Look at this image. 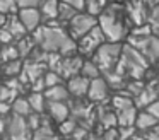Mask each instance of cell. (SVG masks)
<instances>
[{
    "label": "cell",
    "mask_w": 159,
    "mask_h": 140,
    "mask_svg": "<svg viewBox=\"0 0 159 140\" xmlns=\"http://www.w3.org/2000/svg\"><path fill=\"white\" fill-rule=\"evenodd\" d=\"M16 48H17V55H19V58L21 60H26V58L31 55V51L36 48V43H34V39H33L31 36H22L21 39H17L16 41Z\"/></svg>",
    "instance_id": "d6986e66"
},
{
    "label": "cell",
    "mask_w": 159,
    "mask_h": 140,
    "mask_svg": "<svg viewBox=\"0 0 159 140\" xmlns=\"http://www.w3.org/2000/svg\"><path fill=\"white\" fill-rule=\"evenodd\" d=\"M79 75L86 77L87 80H93V79L101 77V72H99L98 65L94 63L93 60H82V65H80V72H79Z\"/></svg>",
    "instance_id": "d4e9b609"
},
{
    "label": "cell",
    "mask_w": 159,
    "mask_h": 140,
    "mask_svg": "<svg viewBox=\"0 0 159 140\" xmlns=\"http://www.w3.org/2000/svg\"><path fill=\"white\" fill-rule=\"evenodd\" d=\"M63 2H65L67 5H70L72 9H75L77 12H80V10H84V2H86V0H63Z\"/></svg>",
    "instance_id": "f35d334b"
},
{
    "label": "cell",
    "mask_w": 159,
    "mask_h": 140,
    "mask_svg": "<svg viewBox=\"0 0 159 140\" xmlns=\"http://www.w3.org/2000/svg\"><path fill=\"white\" fill-rule=\"evenodd\" d=\"M77 128V121L70 116V118L63 120L62 123H58V135H63V137H70L72 135V132Z\"/></svg>",
    "instance_id": "4dcf8cb0"
},
{
    "label": "cell",
    "mask_w": 159,
    "mask_h": 140,
    "mask_svg": "<svg viewBox=\"0 0 159 140\" xmlns=\"http://www.w3.org/2000/svg\"><path fill=\"white\" fill-rule=\"evenodd\" d=\"M22 70V60L17 58V60H11V61H5V63L0 65V74L5 75L7 79L11 77H17Z\"/></svg>",
    "instance_id": "603a6c76"
},
{
    "label": "cell",
    "mask_w": 159,
    "mask_h": 140,
    "mask_svg": "<svg viewBox=\"0 0 159 140\" xmlns=\"http://www.w3.org/2000/svg\"><path fill=\"white\" fill-rule=\"evenodd\" d=\"M142 137H144V140H159L157 128H151V130H147V132H142Z\"/></svg>",
    "instance_id": "74e56055"
},
{
    "label": "cell",
    "mask_w": 159,
    "mask_h": 140,
    "mask_svg": "<svg viewBox=\"0 0 159 140\" xmlns=\"http://www.w3.org/2000/svg\"><path fill=\"white\" fill-rule=\"evenodd\" d=\"M134 106V101H132V97H128V96L125 94H116L111 97V108H113V111H121V109H127V108H132Z\"/></svg>",
    "instance_id": "f546056e"
},
{
    "label": "cell",
    "mask_w": 159,
    "mask_h": 140,
    "mask_svg": "<svg viewBox=\"0 0 159 140\" xmlns=\"http://www.w3.org/2000/svg\"><path fill=\"white\" fill-rule=\"evenodd\" d=\"M134 106L139 109H144L147 104H151L152 101H157V80H149L144 82V89L135 96L134 99Z\"/></svg>",
    "instance_id": "9c48e42d"
},
{
    "label": "cell",
    "mask_w": 159,
    "mask_h": 140,
    "mask_svg": "<svg viewBox=\"0 0 159 140\" xmlns=\"http://www.w3.org/2000/svg\"><path fill=\"white\" fill-rule=\"evenodd\" d=\"M19 55H17V48L16 44H0V65L5 63V61H11V60H17Z\"/></svg>",
    "instance_id": "f1b7e54d"
},
{
    "label": "cell",
    "mask_w": 159,
    "mask_h": 140,
    "mask_svg": "<svg viewBox=\"0 0 159 140\" xmlns=\"http://www.w3.org/2000/svg\"><path fill=\"white\" fill-rule=\"evenodd\" d=\"M86 96L93 102H104L110 96V87H108V84L104 82L103 77L93 79V80H89V89H87Z\"/></svg>",
    "instance_id": "30bf717a"
},
{
    "label": "cell",
    "mask_w": 159,
    "mask_h": 140,
    "mask_svg": "<svg viewBox=\"0 0 159 140\" xmlns=\"http://www.w3.org/2000/svg\"><path fill=\"white\" fill-rule=\"evenodd\" d=\"M26 99H28L29 108H31L33 113H38V115L45 113L46 99H45V96H43V92H31L29 96H26Z\"/></svg>",
    "instance_id": "7402d4cb"
},
{
    "label": "cell",
    "mask_w": 159,
    "mask_h": 140,
    "mask_svg": "<svg viewBox=\"0 0 159 140\" xmlns=\"http://www.w3.org/2000/svg\"><path fill=\"white\" fill-rule=\"evenodd\" d=\"M11 115V104L0 101V116H9Z\"/></svg>",
    "instance_id": "ab89813d"
},
{
    "label": "cell",
    "mask_w": 159,
    "mask_h": 140,
    "mask_svg": "<svg viewBox=\"0 0 159 140\" xmlns=\"http://www.w3.org/2000/svg\"><path fill=\"white\" fill-rule=\"evenodd\" d=\"M75 43H77V53H79L80 56H93V53L103 43H106V39H104L103 33H101V29L96 24L93 29L87 31V33L84 34L80 39H77Z\"/></svg>",
    "instance_id": "5b68a950"
},
{
    "label": "cell",
    "mask_w": 159,
    "mask_h": 140,
    "mask_svg": "<svg viewBox=\"0 0 159 140\" xmlns=\"http://www.w3.org/2000/svg\"><path fill=\"white\" fill-rule=\"evenodd\" d=\"M82 60L84 58L80 55H70V56H62L58 63V68H57V74L60 75L62 79H72L75 75H79L80 72V65H82Z\"/></svg>",
    "instance_id": "ba28073f"
},
{
    "label": "cell",
    "mask_w": 159,
    "mask_h": 140,
    "mask_svg": "<svg viewBox=\"0 0 159 140\" xmlns=\"http://www.w3.org/2000/svg\"><path fill=\"white\" fill-rule=\"evenodd\" d=\"M4 27L9 31V33H11V36L14 38V41L21 39L22 36H26V34H28V31L24 29V26L21 24V20L17 19V16H16V14H9V16L5 17Z\"/></svg>",
    "instance_id": "9a60e30c"
},
{
    "label": "cell",
    "mask_w": 159,
    "mask_h": 140,
    "mask_svg": "<svg viewBox=\"0 0 159 140\" xmlns=\"http://www.w3.org/2000/svg\"><path fill=\"white\" fill-rule=\"evenodd\" d=\"M9 3V7L12 9V12H17V0H5Z\"/></svg>",
    "instance_id": "60d3db41"
},
{
    "label": "cell",
    "mask_w": 159,
    "mask_h": 140,
    "mask_svg": "<svg viewBox=\"0 0 159 140\" xmlns=\"http://www.w3.org/2000/svg\"><path fill=\"white\" fill-rule=\"evenodd\" d=\"M11 113L12 115H17V116H22L26 118L28 115H31V108H29V102L26 99V96H17L14 101L11 102Z\"/></svg>",
    "instance_id": "ffe728a7"
},
{
    "label": "cell",
    "mask_w": 159,
    "mask_h": 140,
    "mask_svg": "<svg viewBox=\"0 0 159 140\" xmlns=\"http://www.w3.org/2000/svg\"><path fill=\"white\" fill-rule=\"evenodd\" d=\"M134 126L137 132H147L151 128H156L157 126V118L151 116L149 113H145L144 109L142 111H137V116H135V121H134Z\"/></svg>",
    "instance_id": "e0dca14e"
},
{
    "label": "cell",
    "mask_w": 159,
    "mask_h": 140,
    "mask_svg": "<svg viewBox=\"0 0 159 140\" xmlns=\"http://www.w3.org/2000/svg\"><path fill=\"white\" fill-rule=\"evenodd\" d=\"M120 51H121L120 43H108L106 41L93 53L91 60L98 65L101 74H106V72H111L115 68L118 58H120Z\"/></svg>",
    "instance_id": "3957f363"
},
{
    "label": "cell",
    "mask_w": 159,
    "mask_h": 140,
    "mask_svg": "<svg viewBox=\"0 0 159 140\" xmlns=\"http://www.w3.org/2000/svg\"><path fill=\"white\" fill-rule=\"evenodd\" d=\"M125 9L118 3L106 5V9L99 14L98 27L101 29L104 39L108 43H120L127 36V26H125Z\"/></svg>",
    "instance_id": "6da1fadb"
},
{
    "label": "cell",
    "mask_w": 159,
    "mask_h": 140,
    "mask_svg": "<svg viewBox=\"0 0 159 140\" xmlns=\"http://www.w3.org/2000/svg\"><path fill=\"white\" fill-rule=\"evenodd\" d=\"M41 0H17V9H38Z\"/></svg>",
    "instance_id": "e575fe53"
},
{
    "label": "cell",
    "mask_w": 159,
    "mask_h": 140,
    "mask_svg": "<svg viewBox=\"0 0 159 140\" xmlns=\"http://www.w3.org/2000/svg\"><path fill=\"white\" fill-rule=\"evenodd\" d=\"M116 133L118 140H128L137 133V130H135V126H120V128H116Z\"/></svg>",
    "instance_id": "836d02e7"
},
{
    "label": "cell",
    "mask_w": 159,
    "mask_h": 140,
    "mask_svg": "<svg viewBox=\"0 0 159 140\" xmlns=\"http://www.w3.org/2000/svg\"><path fill=\"white\" fill-rule=\"evenodd\" d=\"M38 7H39L38 10L41 14L43 22L57 19V14H58V0H41Z\"/></svg>",
    "instance_id": "ac0fdd59"
},
{
    "label": "cell",
    "mask_w": 159,
    "mask_h": 140,
    "mask_svg": "<svg viewBox=\"0 0 159 140\" xmlns=\"http://www.w3.org/2000/svg\"><path fill=\"white\" fill-rule=\"evenodd\" d=\"M0 140H9V138H7V137H5V135H4V137H0Z\"/></svg>",
    "instance_id": "ee69618b"
},
{
    "label": "cell",
    "mask_w": 159,
    "mask_h": 140,
    "mask_svg": "<svg viewBox=\"0 0 159 140\" xmlns=\"http://www.w3.org/2000/svg\"><path fill=\"white\" fill-rule=\"evenodd\" d=\"M12 43H14V38H12L11 33L2 26L0 27V44H12Z\"/></svg>",
    "instance_id": "d590c367"
},
{
    "label": "cell",
    "mask_w": 159,
    "mask_h": 140,
    "mask_svg": "<svg viewBox=\"0 0 159 140\" xmlns=\"http://www.w3.org/2000/svg\"><path fill=\"white\" fill-rule=\"evenodd\" d=\"M128 140H144V137H142V133H139V132H137L134 137H130Z\"/></svg>",
    "instance_id": "b9f144b4"
},
{
    "label": "cell",
    "mask_w": 159,
    "mask_h": 140,
    "mask_svg": "<svg viewBox=\"0 0 159 140\" xmlns=\"http://www.w3.org/2000/svg\"><path fill=\"white\" fill-rule=\"evenodd\" d=\"M96 24H98L96 17L89 16V14H86V12H77L75 16L69 20V31H67V34H69L74 41H77V39H80L87 31L93 29Z\"/></svg>",
    "instance_id": "8992f818"
},
{
    "label": "cell",
    "mask_w": 159,
    "mask_h": 140,
    "mask_svg": "<svg viewBox=\"0 0 159 140\" xmlns=\"http://www.w3.org/2000/svg\"><path fill=\"white\" fill-rule=\"evenodd\" d=\"M17 92L16 91H12V89H9L7 85H4V84H0V101H4V102H9L11 104L12 101H14L16 97H17Z\"/></svg>",
    "instance_id": "d6a6232c"
},
{
    "label": "cell",
    "mask_w": 159,
    "mask_h": 140,
    "mask_svg": "<svg viewBox=\"0 0 159 140\" xmlns=\"http://www.w3.org/2000/svg\"><path fill=\"white\" fill-rule=\"evenodd\" d=\"M5 17H7V16H2V14H0V27L4 26V22H5Z\"/></svg>",
    "instance_id": "7bdbcfd3"
},
{
    "label": "cell",
    "mask_w": 159,
    "mask_h": 140,
    "mask_svg": "<svg viewBox=\"0 0 159 140\" xmlns=\"http://www.w3.org/2000/svg\"><path fill=\"white\" fill-rule=\"evenodd\" d=\"M43 96H45V99L50 102H67L70 99V96H69V92H67V89L63 84L45 89V91H43Z\"/></svg>",
    "instance_id": "2e32d148"
},
{
    "label": "cell",
    "mask_w": 159,
    "mask_h": 140,
    "mask_svg": "<svg viewBox=\"0 0 159 140\" xmlns=\"http://www.w3.org/2000/svg\"><path fill=\"white\" fill-rule=\"evenodd\" d=\"M104 82L108 84L110 91H111V89H118V91H123L125 84H127V79L121 77L120 74H116L115 70H111V72H106V74H104Z\"/></svg>",
    "instance_id": "484cf974"
},
{
    "label": "cell",
    "mask_w": 159,
    "mask_h": 140,
    "mask_svg": "<svg viewBox=\"0 0 159 140\" xmlns=\"http://www.w3.org/2000/svg\"><path fill=\"white\" fill-rule=\"evenodd\" d=\"M43 82H45V89L48 87H53V85H60L63 84V79L60 77L57 72L53 70H46L45 74H43Z\"/></svg>",
    "instance_id": "1f68e13d"
},
{
    "label": "cell",
    "mask_w": 159,
    "mask_h": 140,
    "mask_svg": "<svg viewBox=\"0 0 159 140\" xmlns=\"http://www.w3.org/2000/svg\"><path fill=\"white\" fill-rule=\"evenodd\" d=\"M108 2H116V0H108Z\"/></svg>",
    "instance_id": "f6af8a7d"
},
{
    "label": "cell",
    "mask_w": 159,
    "mask_h": 140,
    "mask_svg": "<svg viewBox=\"0 0 159 140\" xmlns=\"http://www.w3.org/2000/svg\"><path fill=\"white\" fill-rule=\"evenodd\" d=\"M52 120L43 113L41 115V125L33 132V140H60V135L55 132L52 125H50Z\"/></svg>",
    "instance_id": "5bb4252c"
},
{
    "label": "cell",
    "mask_w": 159,
    "mask_h": 140,
    "mask_svg": "<svg viewBox=\"0 0 159 140\" xmlns=\"http://www.w3.org/2000/svg\"><path fill=\"white\" fill-rule=\"evenodd\" d=\"M65 89L69 92V96L75 99H82L87 94V89H89V80L82 75H75V77L69 79L65 84Z\"/></svg>",
    "instance_id": "7c38bea8"
},
{
    "label": "cell",
    "mask_w": 159,
    "mask_h": 140,
    "mask_svg": "<svg viewBox=\"0 0 159 140\" xmlns=\"http://www.w3.org/2000/svg\"><path fill=\"white\" fill-rule=\"evenodd\" d=\"M127 44H130L132 48H135V50L147 60L149 65L156 63V58H157V53H159V41H157V38H156V34H149V36H144V38L128 36Z\"/></svg>",
    "instance_id": "277c9868"
},
{
    "label": "cell",
    "mask_w": 159,
    "mask_h": 140,
    "mask_svg": "<svg viewBox=\"0 0 159 140\" xmlns=\"http://www.w3.org/2000/svg\"><path fill=\"white\" fill-rule=\"evenodd\" d=\"M17 19L21 20V24L24 26V29L28 31H34L36 27H39L43 24V19H41V14H39L38 9H17L16 12Z\"/></svg>",
    "instance_id": "8fae6325"
},
{
    "label": "cell",
    "mask_w": 159,
    "mask_h": 140,
    "mask_svg": "<svg viewBox=\"0 0 159 140\" xmlns=\"http://www.w3.org/2000/svg\"><path fill=\"white\" fill-rule=\"evenodd\" d=\"M31 38L34 39L36 46L39 50H43L45 53H58L60 46L69 38V34H67V31L62 26L60 27H48L45 24H41L39 27H36L33 31Z\"/></svg>",
    "instance_id": "7a4b0ae2"
},
{
    "label": "cell",
    "mask_w": 159,
    "mask_h": 140,
    "mask_svg": "<svg viewBox=\"0 0 159 140\" xmlns=\"http://www.w3.org/2000/svg\"><path fill=\"white\" fill-rule=\"evenodd\" d=\"M45 115L48 116L50 120H53L55 123H62L63 120L70 118L69 104H67V102H50V101H46Z\"/></svg>",
    "instance_id": "4fadbf2b"
},
{
    "label": "cell",
    "mask_w": 159,
    "mask_h": 140,
    "mask_svg": "<svg viewBox=\"0 0 159 140\" xmlns=\"http://www.w3.org/2000/svg\"><path fill=\"white\" fill-rule=\"evenodd\" d=\"M98 120H99L101 126H104V130L115 128V126H116V115H115V111L110 108H106V109L99 108L98 109Z\"/></svg>",
    "instance_id": "cb8c5ba5"
},
{
    "label": "cell",
    "mask_w": 159,
    "mask_h": 140,
    "mask_svg": "<svg viewBox=\"0 0 159 140\" xmlns=\"http://www.w3.org/2000/svg\"><path fill=\"white\" fill-rule=\"evenodd\" d=\"M106 5H108V0H86L84 2V10H86V14L96 17L106 9Z\"/></svg>",
    "instance_id": "4316f807"
},
{
    "label": "cell",
    "mask_w": 159,
    "mask_h": 140,
    "mask_svg": "<svg viewBox=\"0 0 159 140\" xmlns=\"http://www.w3.org/2000/svg\"><path fill=\"white\" fill-rule=\"evenodd\" d=\"M77 14L75 9H72L70 5H67L65 2H58V14H57V19H58L60 24H69V20L72 19L74 16Z\"/></svg>",
    "instance_id": "83f0119b"
},
{
    "label": "cell",
    "mask_w": 159,
    "mask_h": 140,
    "mask_svg": "<svg viewBox=\"0 0 159 140\" xmlns=\"http://www.w3.org/2000/svg\"><path fill=\"white\" fill-rule=\"evenodd\" d=\"M5 137L9 140H33V132L29 130L26 118L17 116V115H9Z\"/></svg>",
    "instance_id": "52a82bcc"
},
{
    "label": "cell",
    "mask_w": 159,
    "mask_h": 140,
    "mask_svg": "<svg viewBox=\"0 0 159 140\" xmlns=\"http://www.w3.org/2000/svg\"><path fill=\"white\" fill-rule=\"evenodd\" d=\"M145 113H149L151 116H154V118H159V102L157 101H152L151 104H147L144 108Z\"/></svg>",
    "instance_id": "8d00e7d4"
},
{
    "label": "cell",
    "mask_w": 159,
    "mask_h": 140,
    "mask_svg": "<svg viewBox=\"0 0 159 140\" xmlns=\"http://www.w3.org/2000/svg\"><path fill=\"white\" fill-rule=\"evenodd\" d=\"M115 115H116V126H134L135 116H137V108L132 106V108L116 111Z\"/></svg>",
    "instance_id": "44dd1931"
}]
</instances>
